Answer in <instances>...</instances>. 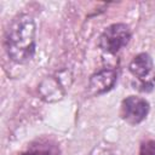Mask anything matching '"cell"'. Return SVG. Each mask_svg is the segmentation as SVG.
Returning a JSON list of instances; mask_svg holds the SVG:
<instances>
[{"label": "cell", "mask_w": 155, "mask_h": 155, "mask_svg": "<svg viewBox=\"0 0 155 155\" xmlns=\"http://www.w3.org/2000/svg\"><path fill=\"white\" fill-rule=\"evenodd\" d=\"M19 155H61V153L56 145L39 144V145H31L28 150L21 153Z\"/></svg>", "instance_id": "7"}, {"label": "cell", "mask_w": 155, "mask_h": 155, "mask_svg": "<svg viewBox=\"0 0 155 155\" xmlns=\"http://www.w3.org/2000/svg\"><path fill=\"white\" fill-rule=\"evenodd\" d=\"M68 70H62L57 74L46 76L39 85L38 91L39 96L42 101L47 103H56L65 96L67 92V85L63 81V78H65Z\"/></svg>", "instance_id": "5"}, {"label": "cell", "mask_w": 155, "mask_h": 155, "mask_svg": "<svg viewBox=\"0 0 155 155\" xmlns=\"http://www.w3.org/2000/svg\"><path fill=\"white\" fill-rule=\"evenodd\" d=\"M131 39V29L125 23H114L107 27L99 36V48L109 54L117 53Z\"/></svg>", "instance_id": "3"}, {"label": "cell", "mask_w": 155, "mask_h": 155, "mask_svg": "<svg viewBox=\"0 0 155 155\" xmlns=\"http://www.w3.org/2000/svg\"><path fill=\"white\" fill-rule=\"evenodd\" d=\"M36 25L31 16L21 13L10 23L5 34V51L8 58L17 64H25L35 54Z\"/></svg>", "instance_id": "1"}, {"label": "cell", "mask_w": 155, "mask_h": 155, "mask_svg": "<svg viewBox=\"0 0 155 155\" xmlns=\"http://www.w3.org/2000/svg\"><path fill=\"white\" fill-rule=\"evenodd\" d=\"M117 80V71L114 68H102L93 73L88 80V90L93 96L109 92Z\"/></svg>", "instance_id": "6"}, {"label": "cell", "mask_w": 155, "mask_h": 155, "mask_svg": "<svg viewBox=\"0 0 155 155\" xmlns=\"http://www.w3.org/2000/svg\"><path fill=\"white\" fill-rule=\"evenodd\" d=\"M128 70L137 79L136 87L142 92H150L155 86V65L153 58L145 53H138L128 64Z\"/></svg>", "instance_id": "2"}, {"label": "cell", "mask_w": 155, "mask_h": 155, "mask_svg": "<svg viewBox=\"0 0 155 155\" xmlns=\"http://www.w3.org/2000/svg\"><path fill=\"white\" fill-rule=\"evenodd\" d=\"M149 110L150 105L147 99L138 96H128L121 102L120 116L128 125L136 126L147 119Z\"/></svg>", "instance_id": "4"}, {"label": "cell", "mask_w": 155, "mask_h": 155, "mask_svg": "<svg viewBox=\"0 0 155 155\" xmlns=\"http://www.w3.org/2000/svg\"><path fill=\"white\" fill-rule=\"evenodd\" d=\"M138 155H155V139H145L142 142Z\"/></svg>", "instance_id": "8"}]
</instances>
